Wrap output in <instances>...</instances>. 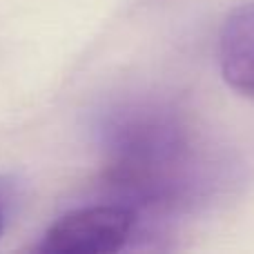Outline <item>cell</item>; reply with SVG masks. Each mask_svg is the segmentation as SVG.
Segmentation results:
<instances>
[{
  "label": "cell",
  "mask_w": 254,
  "mask_h": 254,
  "mask_svg": "<svg viewBox=\"0 0 254 254\" xmlns=\"http://www.w3.org/2000/svg\"><path fill=\"white\" fill-rule=\"evenodd\" d=\"M138 228V214L123 203H96L61 216L47 228L38 252L45 254H112L123 250Z\"/></svg>",
  "instance_id": "2"
},
{
  "label": "cell",
  "mask_w": 254,
  "mask_h": 254,
  "mask_svg": "<svg viewBox=\"0 0 254 254\" xmlns=\"http://www.w3.org/2000/svg\"><path fill=\"white\" fill-rule=\"evenodd\" d=\"M103 185L116 203L163 210L183 196L192 176L188 125L172 107L134 101L112 110L98 127Z\"/></svg>",
  "instance_id": "1"
},
{
  "label": "cell",
  "mask_w": 254,
  "mask_h": 254,
  "mask_svg": "<svg viewBox=\"0 0 254 254\" xmlns=\"http://www.w3.org/2000/svg\"><path fill=\"white\" fill-rule=\"evenodd\" d=\"M2 230H4V210H2V201H0V237H2Z\"/></svg>",
  "instance_id": "4"
},
{
  "label": "cell",
  "mask_w": 254,
  "mask_h": 254,
  "mask_svg": "<svg viewBox=\"0 0 254 254\" xmlns=\"http://www.w3.org/2000/svg\"><path fill=\"white\" fill-rule=\"evenodd\" d=\"M219 67L234 92L254 98V2L225 18L219 31Z\"/></svg>",
  "instance_id": "3"
}]
</instances>
